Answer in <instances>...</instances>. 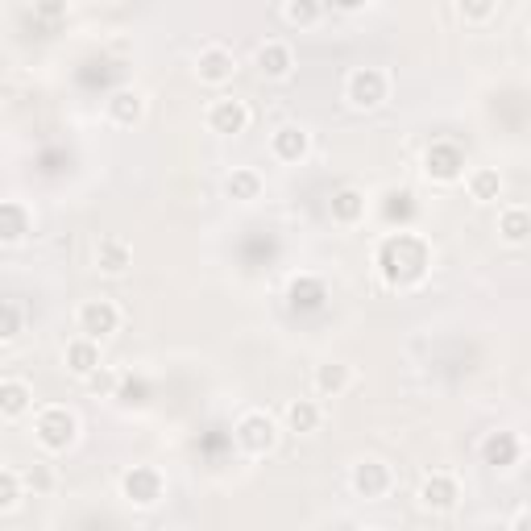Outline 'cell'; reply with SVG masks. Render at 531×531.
Wrapping results in <instances>:
<instances>
[{"instance_id": "ac0fdd59", "label": "cell", "mask_w": 531, "mask_h": 531, "mask_svg": "<svg viewBox=\"0 0 531 531\" xmlns=\"http://www.w3.org/2000/svg\"><path fill=\"white\" fill-rule=\"evenodd\" d=\"M129 262H133V249H129L121 237H104V241H100V249H96V266H100L104 274H125Z\"/></svg>"}, {"instance_id": "f1b7e54d", "label": "cell", "mask_w": 531, "mask_h": 531, "mask_svg": "<svg viewBox=\"0 0 531 531\" xmlns=\"http://www.w3.org/2000/svg\"><path fill=\"white\" fill-rule=\"evenodd\" d=\"M21 502V478L9 469H0V511H13Z\"/></svg>"}, {"instance_id": "cb8c5ba5", "label": "cell", "mask_w": 531, "mask_h": 531, "mask_svg": "<svg viewBox=\"0 0 531 531\" xmlns=\"http://www.w3.org/2000/svg\"><path fill=\"white\" fill-rule=\"evenodd\" d=\"M498 233H502V241L523 245L527 233H531V216L523 208H507V212H502V220H498Z\"/></svg>"}, {"instance_id": "7c38bea8", "label": "cell", "mask_w": 531, "mask_h": 531, "mask_svg": "<svg viewBox=\"0 0 531 531\" xmlns=\"http://www.w3.org/2000/svg\"><path fill=\"white\" fill-rule=\"evenodd\" d=\"M208 125H212V133H225V137L245 133V125H249V108H245L241 100H216V104L208 108Z\"/></svg>"}, {"instance_id": "83f0119b", "label": "cell", "mask_w": 531, "mask_h": 531, "mask_svg": "<svg viewBox=\"0 0 531 531\" xmlns=\"http://www.w3.org/2000/svg\"><path fill=\"white\" fill-rule=\"evenodd\" d=\"M283 17H287L291 25H312V21H320V17H324V9H320V5H312V0H291V5L283 9Z\"/></svg>"}, {"instance_id": "277c9868", "label": "cell", "mask_w": 531, "mask_h": 531, "mask_svg": "<svg viewBox=\"0 0 531 531\" xmlns=\"http://www.w3.org/2000/svg\"><path fill=\"white\" fill-rule=\"evenodd\" d=\"M274 440H278V428H274V419L266 411H249L241 424H237V444H241L245 453H254V457L270 453Z\"/></svg>"}, {"instance_id": "4dcf8cb0", "label": "cell", "mask_w": 531, "mask_h": 531, "mask_svg": "<svg viewBox=\"0 0 531 531\" xmlns=\"http://www.w3.org/2000/svg\"><path fill=\"white\" fill-rule=\"evenodd\" d=\"M21 486H30L34 494H46V490L54 486V473H50L46 465H30V469L21 473Z\"/></svg>"}, {"instance_id": "5bb4252c", "label": "cell", "mask_w": 531, "mask_h": 531, "mask_svg": "<svg viewBox=\"0 0 531 531\" xmlns=\"http://www.w3.org/2000/svg\"><path fill=\"white\" fill-rule=\"evenodd\" d=\"M30 237V212L17 200H0V245H17Z\"/></svg>"}, {"instance_id": "3957f363", "label": "cell", "mask_w": 531, "mask_h": 531, "mask_svg": "<svg viewBox=\"0 0 531 531\" xmlns=\"http://www.w3.org/2000/svg\"><path fill=\"white\" fill-rule=\"evenodd\" d=\"M386 88H390V83H386V75L378 67H357L349 75V83H345V96H349L353 108H378L386 100Z\"/></svg>"}, {"instance_id": "9a60e30c", "label": "cell", "mask_w": 531, "mask_h": 531, "mask_svg": "<svg viewBox=\"0 0 531 531\" xmlns=\"http://www.w3.org/2000/svg\"><path fill=\"white\" fill-rule=\"evenodd\" d=\"M142 113H146V100H142V92L121 88V92H113V96H108V117H113L117 125H137V121H142Z\"/></svg>"}, {"instance_id": "ba28073f", "label": "cell", "mask_w": 531, "mask_h": 531, "mask_svg": "<svg viewBox=\"0 0 531 531\" xmlns=\"http://www.w3.org/2000/svg\"><path fill=\"white\" fill-rule=\"evenodd\" d=\"M457 498H461V486L453 473H432V478L419 486V502H424L428 511H453Z\"/></svg>"}, {"instance_id": "d6986e66", "label": "cell", "mask_w": 531, "mask_h": 531, "mask_svg": "<svg viewBox=\"0 0 531 531\" xmlns=\"http://www.w3.org/2000/svg\"><path fill=\"white\" fill-rule=\"evenodd\" d=\"M270 150H274V158H278V162H299V158L307 154V133H303L299 125H283V129L274 133Z\"/></svg>"}, {"instance_id": "7402d4cb", "label": "cell", "mask_w": 531, "mask_h": 531, "mask_svg": "<svg viewBox=\"0 0 531 531\" xmlns=\"http://www.w3.org/2000/svg\"><path fill=\"white\" fill-rule=\"evenodd\" d=\"M349 382H353V374H349V366H341V361H328V366L316 370V390H320V395H341Z\"/></svg>"}, {"instance_id": "4fadbf2b", "label": "cell", "mask_w": 531, "mask_h": 531, "mask_svg": "<svg viewBox=\"0 0 531 531\" xmlns=\"http://www.w3.org/2000/svg\"><path fill=\"white\" fill-rule=\"evenodd\" d=\"M353 490L361 498H382L390 490V465H382V461H361V465H353Z\"/></svg>"}, {"instance_id": "603a6c76", "label": "cell", "mask_w": 531, "mask_h": 531, "mask_svg": "<svg viewBox=\"0 0 531 531\" xmlns=\"http://www.w3.org/2000/svg\"><path fill=\"white\" fill-rule=\"evenodd\" d=\"M287 428L291 432H316L320 428V407L312 399H295L287 407Z\"/></svg>"}, {"instance_id": "836d02e7", "label": "cell", "mask_w": 531, "mask_h": 531, "mask_svg": "<svg viewBox=\"0 0 531 531\" xmlns=\"http://www.w3.org/2000/svg\"><path fill=\"white\" fill-rule=\"evenodd\" d=\"M511 531H527V511L515 515V527H511Z\"/></svg>"}, {"instance_id": "e0dca14e", "label": "cell", "mask_w": 531, "mask_h": 531, "mask_svg": "<svg viewBox=\"0 0 531 531\" xmlns=\"http://www.w3.org/2000/svg\"><path fill=\"white\" fill-rule=\"evenodd\" d=\"M291 46H283V42H266V46H258V71L266 75V79H287L291 75Z\"/></svg>"}, {"instance_id": "d6a6232c", "label": "cell", "mask_w": 531, "mask_h": 531, "mask_svg": "<svg viewBox=\"0 0 531 531\" xmlns=\"http://www.w3.org/2000/svg\"><path fill=\"white\" fill-rule=\"evenodd\" d=\"M38 13H42V17H63V13H67V9H63V5H42V9H38Z\"/></svg>"}, {"instance_id": "30bf717a", "label": "cell", "mask_w": 531, "mask_h": 531, "mask_svg": "<svg viewBox=\"0 0 531 531\" xmlns=\"http://www.w3.org/2000/svg\"><path fill=\"white\" fill-rule=\"evenodd\" d=\"M519 453H523V444H519L515 432H490L482 440V461L494 465V469H511L519 461Z\"/></svg>"}, {"instance_id": "5b68a950", "label": "cell", "mask_w": 531, "mask_h": 531, "mask_svg": "<svg viewBox=\"0 0 531 531\" xmlns=\"http://www.w3.org/2000/svg\"><path fill=\"white\" fill-rule=\"evenodd\" d=\"M117 324H121V312L108 299H88L79 307V332L88 341H104V337H113L117 332Z\"/></svg>"}, {"instance_id": "7a4b0ae2", "label": "cell", "mask_w": 531, "mask_h": 531, "mask_svg": "<svg viewBox=\"0 0 531 531\" xmlns=\"http://www.w3.org/2000/svg\"><path fill=\"white\" fill-rule=\"evenodd\" d=\"M75 432H79V424H75V415L67 407H46L38 415V424H34V436H38V444L46 453H67L75 444Z\"/></svg>"}, {"instance_id": "d4e9b609", "label": "cell", "mask_w": 531, "mask_h": 531, "mask_svg": "<svg viewBox=\"0 0 531 531\" xmlns=\"http://www.w3.org/2000/svg\"><path fill=\"white\" fill-rule=\"evenodd\" d=\"M225 191L233 195V200L249 204V200H258V195H262V179H258V171H233L225 179Z\"/></svg>"}, {"instance_id": "9c48e42d", "label": "cell", "mask_w": 531, "mask_h": 531, "mask_svg": "<svg viewBox=\"0 0 531 531\" xmlns=\"http://www.w3.org/2000/svg\"><path fill=\"white\" fill-rule=\"evenodd\" d=\"M195 71H200L204 83H229L237 71V59L225 46H208V50H200V59H195Z\"/></svg>"}, {"instance_id": "44dd1931", "label": "cell", "mask_w": 531, "mask_h": 531, "mask_svg": "<svg viewBox=\"0 0 531 531\" xmlns=\"http://www.w3.org/2000/svg\"><path fill=\"white\" fill-rule=\"evenodd\" d=\"M30 403H34V390L25 386V382H17V378L0 382V415L17 419V415H25V411H30Z\"/></svg>"}, {"instance_id": "6da1fadb", "label": "cell", "mask_w": 531, "mask_h": 531, "mask_svg": "<svg viewBox=\"0 0 531 531\" xmlns=\"http://www.w3.org/2000/svg\"><path fill=\"white\" fill-rule=\"evenodd\" d=\"M428 266H432V254L424 237H415V233H390L378 245V270L390 287H415L428 274Z\"/></svg>"}, {"instance_id": "4316f807", "label": "cell", "mask_w": 531, "mask_h": 531, "mask_svg": "<svg viewBox=\"0 0 531 531\" xmlns=\"http://www.w3.org/2000/svg\"><path fill=\"white\" fill-rule=\"evenodd\" d=\"M117 399H121V403H129V407L150 403V386H146V378H125V382L117 386Z\"/></svg>"}, {"instance_id": "52a82bcc", "label": "cell", "mask_w": 531, "mask_h": 531, "mask_svg": "<svg viewBox=\"0 0 531 531\" xmlns=\"http://www.w3.org/2000/svg\"><path fill=\"white\" fill-rule=\"evenodd\" d=\"M424 171H428L436 183H457V179L465 175V154H461V146L436 142V146L424 154Z\"/></svg>"}, {"instance_id": "484cf974", "label": "cell", "mask_w": 531, "mask_h": 531, "mask_svg": "<svg viewBox=\"0 0 531 531\" xmlns=\"http://www.w3.org/2000/svg\"><path fill=\"white\" fill-rule=\"evenodd\" d=\"M498 191H502V175L490 171V166H482V171L469 175V195H473V200L490 204V200H498Z\"/></svg>"}, {"instance_id": "f546056e", "label": "cell", "mask_w": 531, "mask_h": 531, "mask_svg": "<svg viewBox=\"0 0 531 531\" xmlns=\"http://www.w3.org/2000/svg\"><path fill=\"white\" fill-rule=\"evenodd\" d=\"M21 332V307L17 303H0V341H13Z\"/></svg>"}, {"instance_id": "8992f818", "label": "cell", "mask_w": 531, "mask_h": 531, "mask_svg": "<svg viewBox=\"0 0 531 531\" xmlns=\"http://www.w3.org/2000/svg\"><path fill=\"white\" fill-rule=\"evenodd\" d=\"M121 490H125V498L133 502V507H154V502L162 498V473L154 465H133L121 478Z\"/></svg>"}, {"instance_id": "8fae6325", "label": "cell", "mask_w": 531, "mask_h": 531, "mask_svg": "<svg viewBox=\"0 0 531 531\" xmlns=\"http://www.w3.org/2000/svg\"><path fill=\"white\" fill-rule=\"evenodd\" d=\"M287 299H291L295 312H316V307H324V299H328V287L316 274H299V278H291Z\"/></svg>"}, {"instance_id": "ffe728a7", "label": "cell", "mask_w": 531, "mask_h": 531, "mask_svg": "<svg viewBox=\"0 0 531 531\" xmlns=\"http://www.w3.org/2000/svg\"><path fill=\"white\" fill-rule=\"evenodd\" d=\"M366 216V195L357 187H341L332 195V220H341V225H357V220Z\"/></svg>"}, {"instance_id": "2e32d148", "label": "cell", "mask_w": 531, "mask_h": 531, "mask_svg": "<svg viewBox=\"0 0 531 531\" xmlns=\"http://www.w3.org/2000/svg\"><path fill=\"white\" fill-rule=\"evenodd\" d=\"M67 370L79 374V378H92L100 370V345L88 341V337H79L67 345Z\"/></svg>"}, {"instance_id": "e575fe53", "label": "cell", "mask_w": 531, "mask_h": 531, "mask_svg": "<svg viewBox=\"0 0 531 531\" xmlns=\"http://www.w3.org/2000/svg\"><path fill=\"white\" fill-rule=\"evenodd\" d=\"M361 531H378V527H361Z\"/></svg>"}, {"instance_id": "1f68e13d", "label": "cell", "mask_w": 531, "mask_h": 531, "mask_svg": "<svg viewBox=\"0 0 531 531\" xmlns=\"http://www.w3.org/2000/svg\"><path fill=\"white\" fill-rule=\"evenodd\" d=\"M494 13V5L486 0V5H461V17H469V21H486Z\"/></svg>"}]
</instances>
